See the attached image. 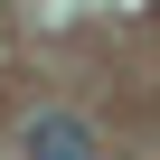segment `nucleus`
<instances>
[{
	"instance_id": "obj_1",
	"label": "nucleus",
	"mask_w": 160,
	"mask_h": 160,
	"mask_svg": "<svg viewBox=\"0 0 160 160\" xmlns=\"http://www.w3.org/2000/svg\"><path fill=\"white\" fill-rule=\"evenodd\" d=\"M19 151H28V160H94V132L75 122V113H28Z\"/></svg>"
}]
</instances>
